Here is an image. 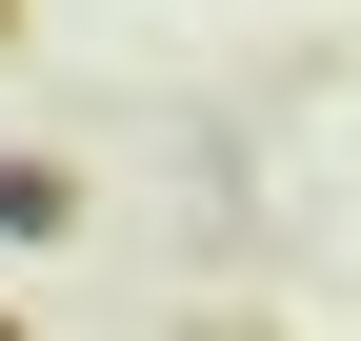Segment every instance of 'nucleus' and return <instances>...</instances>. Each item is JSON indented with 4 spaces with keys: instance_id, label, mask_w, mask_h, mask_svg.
<instances>
[{
    "instance_id": "f257e3e1",
    "label": "nucleus",
    "mask_w": 361,
    "mask_h": 341,
    "mask_svg": "<svg viewBox=\"0 0 361 341\" xmlns=\"http://www.w3.org/2000/svg\"><path fill=\"white\" fill-rule=\"evenodd\" d=\"M80 221V181H61V161H0V241H61Z\"/></svg>"
},
{
    "instance_id": "7ed1b4c3",
    "label": "nucleus",
    "mask_w": 361,
    "mask_h": 341,
    "mask_svg": "<svg viewBox=\"0 0 361 341\" xmlns=\"http://www.w3.org/2000/svg\"><path fill=\"white\" fill-rule=\"evenodd\" d=\"M0 341H20V321H0Z\"/></svg>"
},
{
    "instance_id": "f03ea898",
    "label": "nucleus",
    "mask_w": 361,
    "mask_h": 341,
    "mask_svg": "<svg viewBox=\"0 0 361 341\" xmlns=\"http://www.w3.org/2000/svg\"><path fill=\"white\" fill-rule=\"evenodd\" d=\"M0 20H20V0H0Z\"/></svg>"
}]
</instances>
